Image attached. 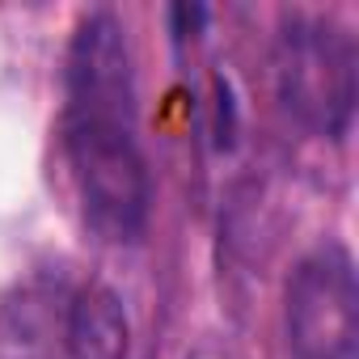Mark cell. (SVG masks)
Listing matches in <instances>:
<instances>
[{
    "label": "cell",
    "mask_w": 359,
    "mask_h": 359,
    "mask_svg": "<svg viewBox=\"0 0 359 359\" xmlns=\"http://www.w3.org/2000/svg\"><path fill=\"white\" fill-rule=\"evenodd\" d=\"M64 156L81 195L85 224L127 245L148 224L152 182L135 140V81L114 13H89L64 68Z\"/></svg>",
    "instance_id": "6da1fadb"
},
{
    "label": "cell",
    "mask_w": 359,
    "mask_h": 359,
    "mask_svg": "<svg viewBox=\"0 0 359 359\" xmlns=\"http://www.w3.org/2000/svg\"><path fill=\"white\" fill-rule=\"evenodd\" d=\"M287 346L296 359L359 355V287L342 245L313 250L287 283Z\"/></svg>",
    "instance_id": "277c9868"
},
{
    "label": "cell",
    "mask_w": 359,
    "mask_h": 359,
    "mask_svg": "<svg viewBox=\"0 0 359 359\" xmlns=\"http://www.w3.org/2000/svg\"><path fill=\"white\" fill-rule=\"evenodd\" d=\"M279 97L317 135L342 140L355 114V43L325 18H292L279 34Z\"/></svg>",
    "instance_id": "3957f363"
},
{
    "label": "cell",
    "mask_w": 359,
    "mask_h": 359,
    "mask_svg": "<svg viewBox=\"0 0 359 359\" xmlns=\"http://www.w3.org/2000/svg\"><path fill=\"white\" fill-rule=\"evenodd\" d=\"M5 325L30 359H127L131 346L123 300L97 279H39L9 304Z\"/></svg>",
    "instance_id": "7a4b0ae2"
}]
</instances>
